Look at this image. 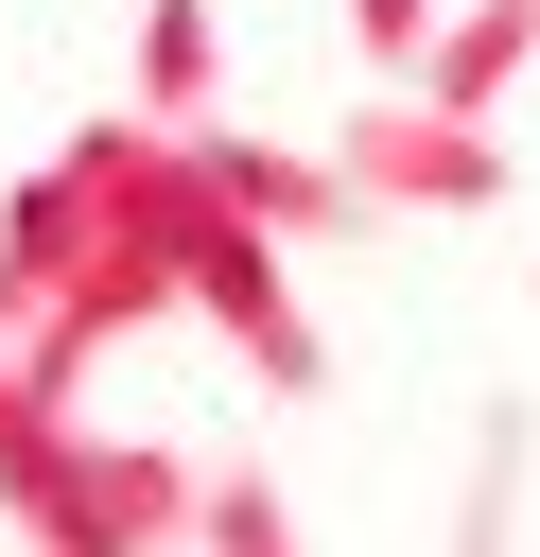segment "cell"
Returning <instances> with one entry per match:
<instances>
[{
  "instance_id": "obj_8",
  "label": "cell",
  "mask_w": 540,
  "mask_h": 557,
  "mask_svg": "<svg viewBox=\"0 0 540 557\" xmlns=\"http://www.w3.org/2000/svg\"><path fill=\"white\" fill-rule=\"evenodd\" d=\"M505 505H523V400H488V435H470V487H453V557H505Z\"/></svg>"
},
{
  "instance_id": "obj_9",
  "label": "cell",
  "mask_w": 540,
  "mask_h": 557,
  "mask_svg": "<svg viewBox=\"0 0 540 557\" xmlns=\"http://www.w3.org/2000/svg\"><path fill=\"white\" fill-rule=\"evenodd\" d=\"M70 435H87V418H70V400H52L35 366H17V331H0V505H17V487H35V470H52Z\"/></svg>"
},
{
  "instance_id": "obj_10",
  "label": "cell",
  "mask_w": 540,
  "mask_h": 557,
  "mask_svg": "<svg viewBox=\"0 0 540 557\" xmlns=\"http://www.w3.org/2000/svg\"><path fill=\"white\" fill-rule=\"evenodd\" d=\"M348 52H366V87H418V52H435V0H348Z\"/></svg>"
},
{
  "instance_id": "obj_6",
  "label": "cell",
  "mask_w": 540,
  "mask_h": 557,
  "mask_svg": "<svg viewBox=\"0 0 540 557\" xmlns=\"http://www.w3.org/2000/svg\"><path fill=\"white\" fill-rule=\"evenodd\" d=\"M209 87H226V17H209V0H157V17H139V122H174V139H192V122H209Z\"/></svg>"
},
{
  "instance_id": "obj_5",
  "label": "cell",
  "mask_w": 540,
  "mask_h": 557,
  "mask_svg": "<svg viewBox=\"0 0 540 557\" xmlns=\"http://www.w3.org/2000/svg\"><path fill=\"white\" fill-rule=\"evenodd\" d=\"M523 70H540V0H453V17H435V52H418V104L488 122Z\"/></svg>"
},
{
  "instance_id": "obj_7",
  "label": "cell",
  "mask_w": 540,
  "mask_h": 557,
  "mask_svg": "<svg viewBox=\"0 0 540 557\" xmlns=\"http://www.w3.org/2000/svg\"><path fill=\"white\" fill-rule=\"evenodd\" d=\"M192 557H296V487H279L261 453H226L209 505H192Z\"/></svg>"
},
{
  "instance_id": "obj_3",
  "label": "cell",
  "mask_w": 540,
  "mask_h": 557,
  "mask_svg": "<svg viewBox=\"0 0 540 557\" xmlns=\"http://www.w3.org/2000/svg\"><path fill=\"white\" fill-rule=\"evenodd\" d=\"M174 296H192V313L244 348V383H261V400H314V383H331V331L296 313V261H279V226L209 209V226L174 244Z\"/></svg>"
},
{
  "instance_id": "obj_1",
  "label": "cell",
  "mask_w": 540,
  "mask_h": 557,
  "mask_svg": "<svg viewBox=\"0 0 540 557\" xmlns=\"http://www.w3.org/2000/svg\"><path fill=\"white\" fill-rule=\"evenodd\" d=\"M192 505H209L192 453H157V435H70L0 522H17V557H192Z\"/></svg>"
},
{
  "instance_id": "obj_4",
  "label": "cell",
  "mask_w": 540,
  "mask_h": 557,
  "mask_svg": "<svg viewBox=\"0 0 540 557\" xmlns=\"http://www.w3.org/2000/svg\"><path fill=\"white\" fill-rule=\"evenodd\" d=\"M192 174H209V209H244V226H279V244L366 226V191H348L331 157H279V139H226V122H192Z\"/></svg>"
},
{
  "instance_id": "obj_2",
  "label": "cell",
  "mask_w": 540,
  "mask_h": 557,
  "mask_svg": "<svg viewBox=\"0 0 540 557\" xmlns=\"http://www.w3.org/2000/svg\"><path fill=\"white\" fill-rule=\"evenodd\" d=\"M331 174L366 191V226H453V209L505 191V139L453 122V104H418V87H366V104L331 122Z\"/></svg>"
}]
</instances>
